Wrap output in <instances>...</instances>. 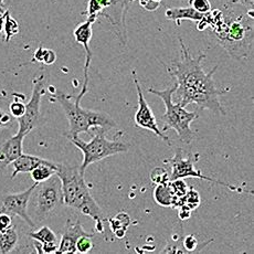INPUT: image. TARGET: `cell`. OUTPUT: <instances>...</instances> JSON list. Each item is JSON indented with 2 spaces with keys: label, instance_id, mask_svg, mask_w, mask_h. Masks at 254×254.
I'll use <instances>...</instances> for the list:
<instances>
[{
  "label": "cell",
  "instance_id": "obj_1",
  "mask_svg": "<svg viewBox=\"0 0 254 254\" xmlns=\"http://www.w3.org/2000/svg\"><path fill=\"white\" fill-rule=\"evenodd\" d=\"M180 45V60L174 61L167 65L163 63L169 75L176 81L178 102L184 107L189 104H196L200 111L209 110L216 115H227V112L222 106L219 96L227 94L231 91V87H218L213 80L214 72L219 65L206 73L202 69V61L206 59V52H202L197 57H192L189 49L186 47L182 37H178Z\"/></svg>",
  "mask_w": 254,
  "mask_h": 254
},
{
  "label": "cell",
  "instance_id": "obj_2",
  "mask_svg": "<svg viewBox=\"0 0 254 254\" xmlns=\"http://www.w3.org/2000/svg\"><path fill=\"white\" fill-rule=\"evenodd\" d=\"M203 21L229 56L236 60H247L253 46V19L247 13L236 16L227 7V12L214 9L206 13Z\"/></svg>",
  "mask_w": 254,
  "mask_h": 254
},
{
  "label": "cell",
  "instance_id": "obj_3",
  "mask_svg": "<svg viewBox=\"0 0 254 254\" xmlns=\"http://www.w3.org/2000/svg\"><path fill=\"white\" fill-rule=\"evenodd\" d=\"M56 175L61 180L63 204L92 218L95 222V232L104 234L106 218L103 210L92 197L90 186L86 184L84 175L80 172V166L58 163Z\"/></svg>",
  "mask_w": 254,
  "mask_h": 254
},
{
  "label": "cell",
  "instance_id": "obj_4",
  "mask_svg": "<svg viewBox=\"0 0 254 254\" xmlns=\"http://www.w3.org/2000/svg\"><path fill=\"white\" fill-rule=\"evenodd\" d=\"M82 96L77 94L69 95L61 91L52 93L50 101L58 102L64 111L67 122H69V131L64 136L66 138L76 137L81 133L91 135V129L94 127H103L110 130L116 127V122L105 112L92 111L81 107Z\"/></svg>",
  "mask_w": 254,
  "mask_h": 254
},
{
  "label": "cell",
  "instance_id": "obj_5",
  "mask_svg": "<svg viewBox=\"0 0 254 254\" xmlns=\"http://www.w3.org/2000/svg\"><path fill=\"white\" fill-rule=\"evenodd\" d=\"M92 130L94 131V135L90 141L82 140L79 136L67 138L77 149L82 151L83 162L80 165V172L83 175L90 165L101 162L110 156L126 153L129 149V145L120 139L124 134L123 131H119L114 136V139L110 140L106 138V133L109 130L103 127H94Z\"/></svg>",
  "mask_w": 254,
  "mask_h": 254
},
{
  "label": "cell",
  "instance_id": "obj_6",
  "mask_svg": "<svg viewBox=\"0 0 254 254\" xmlns=\"http://www.w3.org/2000/svg\"><path fill=\"white\" fill-rule=\"evenodd\" d=\"M176 89H177V84L175 83L173 86L162 91L153 89V87H149L147 91L150 94L157 95L164 102L166 112L160 117V120L166 125L162 130L166 131L169 128H173L177 133L180 141H183L184 144H190L194 138V131L190 127V124L193 121L199 119V114L198 112L187 111L180 102L174 103L173 96L175 94Z\"/></svg>",
  "mask_w": 254,
  "mask_h": 254
},
{
  "label": "cell",
  "instance_id": "obj_7",
  "mask_svg": "<svg viewBox=\"0 0 254 254\" xmlns=\"http://www.w3.org/2000/svg\"><path fill=\"white\" fill-rule=\"evenodd\" d=\"M33 217L36 222H42L63 204L61 180L57 175L37 185L31 194Z\"/></svg>",
  "mask_w": 254,
  "mask_h": 254
},
{
  "label": "cell",
  "instance_id": "obj_8",
  "mask_svg": "<svg viewBox=\"0 0 254 254\" xmlns=\"http://www.w3.org/2000/svg\"><path fill=\"white\" fill-rule=\"evenodd\" d=\"M200 159L199 154H189L187 158H184V150L179 147L175 148V155L172 158L165 159L164 164L169 165L172 167V174H170V182L176 179H184V178H198L201 180H206V182L221 185L223 187H227L228 189L232 190V191L242 192L243 190L236 186H232L228 183L220 182L211 177L203 175L200 170L194 168V163H197Z\"/></svg>",
  "mask_w": 254,
  "mask_h": 254
},
{
  "label": "cell",
  "instance_id": "obj_9",
  "mask_svg": "<svg viewBox=\"0 0 254 254\" xmlns=\"http://www.w3.org/2000/svg\"><path fill=\"white\" fill-rule=\"evenodd\" d=\"M32 94L30 100L26 104V112H24L23 116L18 119L19 129L18 133H21L24 136H27L32 129L40 123L41 120V99L46 93V74L45 73H40V74L36 75L32 80Z\"/></svg>",
  "mask_w": 254,
  "mask_h": 254
},
{
  "label": "cell",
  "instance_id": "obj_10",
  "mask_svg": "<svg viewBox=\"0 0 254 254\" xmlns=\"http://www.w3.org/2000/svg\"><path fill=\"white\" fill-rule=\"evenodd\" d=\"M37 183L30 186L27 190L18 193H7L0 196V212L10 214L11 217L22 219L30 228H36V222L33 221L30 214L28 213V206L30 202L31 194L37 187Z\"/></svg>",
  "mask_w": 254,
  "mask_h": 254
},
{
  "label": "cell",
  "instance_id": "obj_11",
  "mask_svg": "<svg viewBox=\"0 0 254 254\" xmlns=\"http://www.w3.org/2000/svg\"><path fill=\"white\" fill-rule=\"evenodd\" d=\"M131 74H133V81H134V84L136 87V91H137V96H138V109L134 115L135 125L139 127V128L153 131L156 136H158V137L162 140H164L168 146H173L172 141H170V138L165 134V131H163L159 128L154 112L150 109L147 101L145 100L143 90H141V86L139 84L138 77L136 75V71L134 70L131 72Z\"/></svg>",
  "mask_w": 254,
  "mask_h": 254
},
{
  "label": "cell",
  "instance_id": "obj_12",
  "mask_svg": "<svg viewBox=\"0 0 254 254\" xmlns=\"http://www.w3.org/2000/svg\"><path fill=\"white\" fill-rule=\"evenodd\" d=\"M95 22V20L93 19L86 18V20L84 22H81L80 24H77L76 28L73 31V36H74L75 41L77 43H80L81 46H83L85 50V63H84V81H83V85H82V90L79 93L81 96H84L86 94L87 90H89V70L91 66V62H92V57L93 53L90 48V42L93 36V23Z\"/></svg>",
  "mask_w": 254,
  "mask_h": 254
},
{
  "label": "cell",
  "instance_id": "obj_13",
  "mask_svg": "<svg viewBox=\"0 0 254 254\" xmlns=\"http://www.w3.org/2000/svg\"><path fill=\"white\" fill-rule=\"evenodd\" d=\"M84 236L94 238V233L86 232L77 218H69L65 222L64 231L59 243L57 253H76V242L81 237Z\"/></svg>",
  "mask_w": 254,
  "mask_h": 254
},
{
  "label": "cell",
  "instance_id": "obj_14",
  "mask_svg": "<svg viewBox=\"0 0 254 254\" xmlns=\"http://www.w3.org/2000/svg\"><path fill=\"white\" fill-rule=\"evenodd\" d=\"M24 137L26 136L17 131L16 135L11 136L0 145V173H2L23 153L22 144Z\"/></svg>",
  "mask_w": 254,
  "mask_h": 254
},
{
  "label": "cell",
  "instance_id": "obj_15",
  "mask_svg": "<svg viewBox=\"0 0 254 254\" xmlns=\"http://www.w3.org/2000/svg\"><path fill=\"white\" fill-rule=\"evenodd\" d=\"M53 162L49 159H45L38 156L28 155V154H21L19 157L12 163L13 172L11 175V179H14L19 174H26L31 173L37 166L41 164H52Z\"/></svg>",
  "mask_w": 254,
  "mask_h": 254
},
{
  "label": "cell",
  "instance_id": "obj_16",
  "mask_svg": "<svg viewBox=\"0 0 254 254\" xmlns=\"http://www.w3.org/2000/svg\"><path fill=\"white\" fill-rule=\"evenodd\" d=\"M204 14L194 10L192 7H177V8H168L165 12V17L168 20L175 21L177 26H180L182 20H191L199 22L202 20Z\"/></svg>",
  "mask_w": 254,
  "mask_h": 254
},
{
  "label": "cell",
  "instance_id": "obj_17",
  "mask_svg": "<svg viewBox=\"0 0 254 254\" xmlns=\"http://www.w3.org/2000/svg\"><path fill=\"white\" fill-rule=\"evenodd\" d=\"M106 221L110 224L112 233H113L117 239H123L126 236L127 230H128L130 217L128 213L123 211L117 213L113 218H106Z\"/></svg>",
  "mask_w": 254,
  "mask_h": 254
},
{
  "label": "cell",
  "instance_id": "obj_18",
  "mask_svg": "<svg viewBox=\"0 0 254 254\" xmlns=\"http://www.w3.org/2000/svg\"><path fill=\"white\" fill-rule=\"evenodd\" d=\"M154 200L160 207H174L175 196L169 183L156 185L154 189Z\"/></svg>",
  "mask_w": 254,
  "mask_h": 254
},
{
  "label": "cell",
  "instance_id": "obj_19",
  "mask_svg": "<svg viewBox=\"0 0 254 254\" xmlns=\"http://www.w3.org/2000/svg\"><path fill=\"white\" fill-rule=\"evenodd\" d=\"M19 242V234L17 229L12 226L7 231L0 233V253L7 254L14 251Z\"/></svg>",
  "mask_w": 254,
  "mask_h": 254
},
{
  "label": "cell",
  "instance_id": "obj_20",
  "mask_svg": "<svg viewBox=\"0 0 254 254\" xmlns=\"http://www.w3.org/2000/svg\"><path fill=\"white\" fill-rule=\"evenodd\" d=\"M58 169V163L53 162L52 164H41L37 166V167L30 173L31 179L33 183L40 184L46 182L49 178H51L53 175L57 174Z\"/></svg>",
  "mask_w": 254,
  "mask_h": 254
},
{
  "label": "cell",
  "instance_id": "obj_21",
  "mask_svg": "<svg viewBox=\"0 0 254 254\" xmlns=\"http://www.w3.org/2000/svg\"><path fill=\"white\" fill-rule=\"evenodd\" d=\"M200 202H201V198H200V194L197 191V190H194L193 187H189L188 191L186 192L185 196L183 198L179 199V201L176 204L175 208L177 209L179 207H186L188 208L189 210H194L199 207Z\"/></svg>",
  "mask_w": 254,
  "mask_h": 254
},
{
  "label": "cell",
  "instance_id": "obj_22",
  "mask_svg": "<svg viewBox=\"0 0 254 254\" xmlns=\"http://www.w3.org/2000/svg\"><path fill=\"white\" fill-rule=\"evenodd\" d=\"M29 237L33 239L35 241H38L41 244H48V243H59L57 234L53 232L50 228L45 226L39 229L37 231H32L28 234Z\"/></svg>",
  "mask_w": 254,
  "mask_h": 254
},
{
  "label": "cell",
  "instance_id": "obj_23",
  "mask_svg": "<svg viewBox=\"0 0 254 254\" xmlns=\"http://www.w3.org/2000/svg\"><path fill=\"white\" fill-rule=\"evenodd\" d=\"M3 30H4V35H6V39H4V41L6 42L10 41L11 38L17 36L19 33V30H20V27H19L18 22L10 16L9 10H7L6 13H4Z\"/></svg>",
  "mask_w": 254,
  "mask_h": 254
},
{
  "label": "cell",
  "instance_id": "obj_24",
  "mask_svg": "<svg viewBox=\"0 0 254 254\" xmlns=\"http://www.w3.org/2000/svg\"><path fill=\"white\" fill-rule=\"evenodd\" d=\"M150 180L155 185H163L170 182L169 170L165 167H155L150 172Z\"/></svg>",
  "mask_w": 254,
  "mask_h": 254
},
{
  "label": "cell",
  "instance_id": "obj_25",
  "mask_svg": "<svg viewBox=\"0 0 254 254\" xmlns=\"http://www.w3.org/2000/svg\"><path fill=\"white\" fill-rule=\"evenodd\" d=\"M169 185H170V187H172V190H173L174 196H175V204L173 207V208H175L176 204H177V202L179 201V199L183 198L186 194V192L188 191L189 187L183 179L173 180V182H169Z\"/></svg>",
  "mask_w": 254,
  "mask_h": 254
},
{
  "label": "cell",
  "instance_id": "obj_26",
  "mask_svg": "<svg viewBox=\"0 0 254 254\" xmlns=\"http://www.w3.org/2000/svg\"><path fill=\"white\" fill-rule=\"evenodd\" d=\"M93 237L84 236L81 237L76 242V252L77 253H89L94 248V242L92 241Z\"/></svg>",
  "mask_w": 254,
  "mask_h": 254
},
{
  "label": "cell",
  "instance_id": "obj_27",
  "mask_svg": "<svg viewBox=\"0 0 254 254\" xmlns=\"http://www.w3.org/2000/svg\"><path fill=\"white\" fill-rule=\"evenodd\" d=\"M189 4L194 10L202 14L211 11V3L209 0H189Z\"/></svg>",
  "mask_w": 254,
  "mask_h": 254
},
{
  "label": "cell",
  "instance_id": "obj_28",
  "mask_svg": "<svg viewBox=\"0 0 254 254\" xmlns=\"http://www.w3.org/2000/svg\"><path fill=\"white\" fill-rule=\"evenodd\" d=\"M9 112H10V115L13 119H20L21 116H23L24 112H26V104L22 103L21 101L14 100L13 102H11L10 105H9Z\"/></svg>",
  "mask_w": 254,
  "mask_h": 254
},
{
  "label": "cell",
  "instance_id": "obj_29",
  "mask_svg": "<svg viewBox=\"0 0 254 254\" xmlns=\"http://www.w3.org/2000/svg\"><path fill=\"white\" fill-rule=\"evenodd\" d=\"M183 246L185 248L186 252L196 251V249L198 248V239L196 238L194 234H190V236H187L184 238Z\"/></svg>",
  "mask_w": 254,
  "mask_h": 254
},
{
  "label": "cell",
  "instance_id": "obj_30",
  "mask_svg": "<svg viewBox=\"0 0 254 254\" xmlns=\"http://www.w3.org/2000/svg\"><path fill=\"white\" fill-rule=\"evenodd\" d=\"M57 61V55L56 52L51 50V49H43V56L41 63L46 65H52L53 63Z\"/></svg>",
  "mask_w": 254,
  "mask_h": 254
},
{
  "label": "cell",
  "instance_id": "obj_31",
  "mask_svg": "<svg viewBox=\"0 0 254 254\" xmlns=\"http://www.w3.org/2000/svg\"><path fill=\"white\" fill-rule=\"evenodd\" d=\"M138 1L140 6L143 7L145 10L150 12L156 11L160 7V2L154 1V0H138Z\"/></svg>",
  "mask_w": 254,
  "mask_h": 254
},
{
  "label": "cell",
  "instance_id": "obj_32",
  "mask_svg": "<svg viewBox=\"0 0 254 254\" xmlns=\"http://www.w3.org/2000/svg\"><path fill=\"white\" fill-rule=\"evenodd\" d=\"M230 4H241L247 10H254V0H228Z\"/></svg>",
  "mask_w": 254,
  "mask_h": 254
},
{
  "label": "cell",
  "instance_id": "obj_33",
  "mask_svg": "<svg viewBox=\"0 0 254 254\" xmlns=\"http://www.w3.org/2000/svg\"><path fill=\"white\" fill-rule=\"evenodd\" d=\"M11 122H12L11 115L6 113V112H3L1 109H0V129L8 125H10Z\"/></svg>",
  "mask_w": 254,
  "mask_h": 254
},
{
  "label": "cell",
  "instance_id": "obj_34",
  "mask_svg": "<svg viewBox=\"0 0 254 254\" xmlns=\"http://www.w3.org/2000/svg\"><path fill=\"white\" fill-rule=\"evenodd\" d=\"M179 211H178V216L180 220H187L191 216V210H189L188 208H186L184 206L177 208Z\"/></svg>",
  "mask_w": 254,
  "mask_h": 254
},
{
  "label": "cell",
  "instance_id": "obj_35",
  "mask_svg": "<svg viewBox=\"0 0 254 254\" xmlns=\"http://www.w3.org/2000/svg\"><path fill=\"white\" fill-rule=\"evenodd\" d=\"M7 10H4V4H3V0H0V17L4 16Z\"/></svg>",
  "mask_w": 254,
  "mask_h": 254
},
{
  "label": "cell",
  "instance_id": "obj_36",
  "mask_svg": "<svg viewBox=\"0 0 254 254\" xmlns=\"http://www.w3.org/2000/svg\"><path fill=\"white\" fill-rule=\"evenodd\" d=\"M154 1H157V2H162L163 0H154Z\"/></svg>",
  "mask_w": 254,
  "mask_h": 254
},
{
  "label": "cell",
  "instance_id": "obj_37",
  "mask_svg": "<svg viewBox=\"0 0 254 254\" xmlns=\"http://www.w3.org/2000/svg\"><path fill=\"white\" fill-rule=\"evenodd\" d=\"M134 1V0H129V2H133Z\"/></svg>",
  "mask_w": 254,
  "mask_h": 254
}]
</instances>
